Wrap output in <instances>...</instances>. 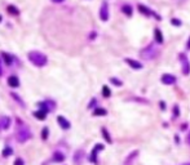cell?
Here are the masks:
<instances>
[{
    "mask_svg": "<svg viewBox=\"0 0 190 165\" xmlns=\"http://www.w3.org/2000/svg\"><path fill=\"white\" fill-rule=\"evenodd\" d=\"M57 121H58V124H60V126L62 129H70V126H71L70 121H67L63 116H57Z\"/></svg>",
    "mask_w": 190,
    "mask_h": 165,
    "instance_id": "obj_11",
    "label": "cell"
},
{
    "mask_svg": "<svg viewBox=\"0 0 190 165\" xmlns=\"http://www.w3.org/2000/svg\"><path fill=\"white\" fill-rule=\"evenodd\" d=\"M102 94H104V97H110L111 96V92H110V89H109V87H106V85L102 87Z\"/></svg>",
    "mask_w": 190,
    "mask_h": 165,
    "instance_id": "obj_21",
    "label": "cell"
},
{
    "mask_svg": "<svg viewBox=\"0 0 190 165\" xmlns=\"http://www.w3.org/2000/svg\"><path fill=\"white\" fill-rule=\"evenodd\" d=\"M11 94H12V97H13L14 99H16V101H17V102H19V105H21V106H22V107H25L24 102H22V101H21V99H19V98H18V97L16 96V93H11Z\"/></svg>",
    "mask_w": 190,
    "mask_h": 165,
    "instance_id": "obj_27",
    "label": "cell"
},
{
    "mask_svg": "<svg viewBox=\"0 0 190 165\" xmlns=\"http://www.w3.org/2000/svg\"><path fill=\"white\" fill-rule=\"evenodd\" d=\"M126 61V63L128 64V66H131L132 68H136V70H140V68H142V64L140 63V62H137V61H135V60H131V58H126L124 60Z\"/></svg>",
    "mask_w": 190,
    "mask_h": 165,
    "instance_id": "obj_13",
    "label": "cell"
},
{
    "mask_svg": "<svg viewBox=\"0 0 190 165\" xmlns=\"http://www.w3.org/2000/svg\"><path fill=\"white\" fill-rule=\"evenodd\" d=\"M14 165H24V160H22V159H19V157H18V159L14 160Z\"/></svg>",
    "mask_w": 190,
    "mask_h": 165,
    "instance_id": "obj_29",
    "label": "cell"
},
{
    "mask_svg": "<svg viewBox=\"0 0 190 165\" xmlns=\"http://www.w3.org/2000/svg\"><path fill=\"white\" fill-rule=\"evenodd\" d=\"M65 160V155L62 154V152H54L53 154V161H56V163H62Z\"/></svg>",
    "mask_w": 190,
    "mask_h": 165,
    "instance_id": "obj_17",
    "label": "cell"
},
{
    "mask_svg": "<svg viewBox=\"0 0 190 165\" xmlns=\"http://www.w3.org/2000/svg\"><path fill=\"white\" fill-rule=\"evenodd\" d=\"M110 81H111L114 85H116V87H122V85H123V83H122L120 80H118V79H115V77H111Z\"/></svg>",
    "mask_w": 190,
    "mask_h": 165,
    "instance_id": "obj_24",
    "label": "cell"
},
{
    "mask_svg": "<svg viewBox=\"0 0 190 165\" xmlns=\"http://www.w3.org/2000/svg\"><path fill=\"white\" fill-rule=\"evenodd\" d=\"M157 54H158V51L155 49L154 45H149L148 48H145L144 51L141 52V57H142L144 60H148V61H150V60H153V58H155Z\"/></svg>",
    "mask_w": 190,
    "mask_h": 165,
    "instance_id": "obj_3",
    "label": "cell"
},
{
    "mask_svg": "<svg viewBox=\"0 0 190 165\" xmlns=\"http://www.w3.org/2000/svg\"><path fill=\"white\" fill-rule=\"evenodd\" d=\"M189 49H190V38H189V40H188V45H186Z\"/></svg>",
    "mask_w": 190,
    "mask_h": 165,
    "instance_id": "obj_34",
    "label": "cell"
},
{
    "mask_svg": "<svg viewBox=\"0 0 190 165\" xmlns=\"http://www.w3.org/2000/svg\"><path fill=\"white\" fill-rule=\"evenodd\" d=\"M160 109H162V110L166 109V103H164V102H160Z\"/></svg>",
    "mask_w": 190,
    "mask_h": 165,
    "instance_id": "obj_32",
    "label": "cell"
},
{
    "mask_svg": "<svg viewBox=\"0 0 190 165\" xmlns=\"http://www.w3.org/2000/svg\"><path fill=\"white\" fill-rule=\"evenodd\" d=\"M182 165H190V163H186V164H182Z\"/></svg>",
    "mask_w": 190,
    "mask_h": 165,
    "instance_id": "obj_36",
    "label": "cell"
},
{
    "mask_svg": "<svg viewBox=\"0 0 190 165\" xmlns=\"http://www.w3.org/2000/svg\"><path fill=\"white\" fill-rule=\"evenodd\" d=\"M8 85H9V87H12V88H17L19 85L18 77L17 76H9L8 77Z\"/></svg>",
    "mask_w": 190,
    "mask_h": 165,
    "instance_id": "obj_15",
    "label": "cell"
},
{
    "mask_svg": "<svg viewBox=\"0 0 190 165\" xmlns=\"http://www.w3.org/2000/svg\"><path fill=\"white\" fill-rule=\"evenodd\" d=\"M154 38H155V41L158 44H162L163 43V35H162V31L159 28H155L154 30Z\"/></svg>",
    "mask_w": 190,
    "mask_h": 165,
    "instance_id": "obj_16",
    "label": "cell"
},
{
    "mask_svg": "<svg viewBox=\"0 0 190 165\" xmlns=\"http://www.w3.org/2000/svg\"><path fill=\"white\" fill-rule=\"evenodd\" d=\"M83 159H84V151L83 150H78V151L75 152V155H74V163L76 165H80L82 161H83Z\"/></svg>",
    "mask_w": 190,
    "mask_h": 165,
    "instance_id": "obj_10",
    "label": "cell"
},
{
    "mask_svg": "<svg viewBox=\"0 0 190 165\" xmlns=\"http://www.w3.org/2000/svg\"><path fill=\"white\" fill-rule=\"evenodd\" d=\"M186 143H188V145H190V132H189L188 137H186Z\"/></svg>",
    "mask_w": 190,
    "mask_h": 165,
    "instance_id": "obj_31",
    "label": "cell"
},
{
    "mask_svg": "<svg viewBox=\"0 0 190 165\" xmlns=\"http://www.w3.org/2000/svg\"><path fill=\"white\" fill-rule=\"evenodd\" d=\"M101 150H104V145H101V143L96 145V147H94V148L92 150V152H91L89 161H92V163H94V164H97V154H98V151H101Z\"/></svg>",
    "mask_w": 190,
    "mask_h": 165,
    "instance_id": "obj_5",
    "label": "cell"
},
{
    "mask_svg": "<svg viewBox=\"0 0 190 165\" xmlns=\"http://www.w3.org/2000/svg\"><path fill=\"white\" fill-rule=\"evenodd\" d=\"M41 137H43V139H47V138H48V128H44V129H43Z\"/></svg>",
    "mask_w": 190,
    "mask_h": 165,
    "instance_id": "obj_26",
    "label": "cell"
},
{
    "mask_svg": "<svg viewBox=\"0 0 190 165\" xmlns=\"http://www.w3.org/2000/svg\"><path fill=\"white\" fill-rule=\"evenodd\" d=\"M52 2H53V3H62L63 0H52Z\"/></svg>",
    "mask_w": 190,
    "mask_h": 165,
    "instance_id": "obj_33",
    "label": "cell"
},
{
    "mask_svg": "<svg viewBox=\"0 0 190 165\" xmlns=\"http://www.w3.org/2000/svg\"><path fill=\"white\" fill-rule=\"evenodd\" d=\"M123 12H124V14H127L128 17H131L132 16V8H131L129 5H123Z\"/></svg>",
    "mask_w": 190,
    "mask_h": 165,
    "instance_id": "obj_20",
    "label": "cell"
},
{
    "mask_svg": "<svg viewBox=\"0 0 190 165\" xmlns=\"http://www.w3.org/2000/svg\"><path fill=\"white\" fill-rule=\"evenodd\" d=\"M11 126V118L2 116L0 118V129H8Z\"/></svg>",
    "mask_w": 190,
    "mask_h": 165,
    "instance_id": "obj_12",
    "label": "cell"
},
{
    "mask_svg": "<svg viewBox=\"0 0 190 165\" xmlns=\"http://www.w3.org/2000/svg\"><path fill=\"white\" fill-rule=\"evenodd\" d=\"M47 110H44V109H40L39 111H35L34 112V116L36 118V119H39V120H44L45 118H47Z\"/></svg>",
    "mask_w": 190,
    "mask_h": 165,
    "instance_id": "obj_14",
    "label": "cell"
},
{
    "mask_svg": "<svg viewBox=\"0 0 190 165\" xmlns=\"http://www.w3.org/2000/svg\"><path fill=\"white\" fill-rule=\"evenodd\" d=\"M137 156H138V150H135V151H132L128 156H127V159L124 160V165H132L133 161L137 159Z\"/></svg>",
    "mask_w": 190,
    "mask_h": 165,
    "instance_id": "obj_8",
    "label": "cell"
},
{
    "mask_svg": "<svg viewBox=\"0 0 190 165\" xmlns=\"http://www.w3.org/2000/svg\"><path fill=\"white\" fill-rule=\"evenodd\" d=\"M100 18L102 21H107L109 19V5L106 2L102 3L101 9H100Z\"/></svg>",
    "mask_w": 190,
    "mask_h": 165,
    "instance_id": "obj_6",
    "label": "cell"
},
{
    "mask_svg": "<svg viewBox=\"0 0 190 165\" xmlns=\"http://www.w3.org/2000/svg\"><path fill=\"white\" fill-rule=\"evenodd\" d=\"M138 9H140V12H141L142 14H145V16H154V17H157L158 19L160 18L159 16H157V14H155L154 12H151L149 8H146V6H145V5H142V4L138 5Z\"/></svg>",
    "mask_w": 190,
    "mask_h": 165,
    "instance_id": "obj_9",
    "label": "cell"
},
{
    "mask_svg": "<svg viewBox=\"0 0 190 165\" xmlns=\"http://www.w3.org/2000/svg\"><path fill=\"white\" fill-rule=\"evenodd\" d=\"M107 112H106V110L105 109H101V107H98V109H96L93 111V115L94 116H105Z\"/></svg>",
    "mask_w": 190,
    "mask_h": 165,
    "instance_id": "obj_18",
    "label": "cell"
},
{
    "mask_svg": "<svg viewBox=\"0 0 190 165\" xmlns=\"http://www.w3.org/2000/svg\"><path fill=\"white\" fill-rule=\"evenodd\" d=\"M179 115H180V109H179V106L176 105L173 107V118H177Z\"/></svg>",
    "mask_w": 190,
    "mask_h": 165,
    "instance_id": "obj_25",
    "label": "cell"
},
{
    "mask_svg": "<svg viewBox=\"0 0 190 165\" xmlns=\"http://www.w3.org/2000/svg\"><path fill=\"white\" fill-rule=\"evenodd\" d=\"M3 58L5 61L6 64H12V57L9 54H6V53H3Z\"/></svg>",
    "mask_w": 190,
    "mask_h": 165,
    "instance_id": "obj_23",
    "label": "cell"
},
{
    "mask_svg": "<svg viewBox=\"0 0 190 165\" xmlns=\"http://www.w3.org/2000/svg\"><path fill=\"white\" fill-rule=\"evenodd\" d=\"M19 125L17 126V141L19 143H25L27 139H30L31 138V132L27 129V126L22 123L21 120H17Z\"/></svg>",
    "mask_w": 190,
    "mask_h": 165,
    "instance_id": "obj_2",
    "label": "cell"
},
{
    "mask_svg": "<svg viewBox=\"0 0 190 165\" xmlns=\"http://www.w3.org/2000/svg\"><path fill=\"white\" fill-rule=\"evenodd\" d=\"M27 58H28V61H30L32 64H35V66H38V67L45 66L47 62H48L45 54H44V53H41V52H38V51L28 52Z\"/></svg>",
    "mask_w": 190,
    "mask_h": 165,
    "instance_id": "obj_1",
    "label": "cell"
},
{
    "mask_svg": "<svg viewBox=\"0 0 190 165\" xmlns=\"http://www.w3.org/2000/svg\"><path fill=\"white\" fill-rule=\"evenodd\" d=\"M101 132H102V134H104V138L106 139L107 143H113V139L110 138V134H109V132L106 130L105 128H102V130H101Z\"/></svg>",
    "mask_w": 190,
    "mask_h": 165,
    "instance_id": "obj_19",
    "label": "cell"
},
{
    "mask_svg": "<svg viewBox=\"0 0 190 165\" xmlns=\"http://www.w3.org/2000/svg\"><path fill=\"white\" fill-rule=\"evenodd\" d=\"M172 25H173V26H181V22H180L179 19H175V18H173V19H172Z\"/></svg>",
    "mask_w": 190,
    "mask_h": 165,
    "instance_id": "obj_30",
    "label": "cell"
},
{
    "mask_svg": "<svg viewBox=\"0 0 190 165\" xmlns=\"http://www.w3.org/2000/svg\"><path fill=\"white\" fill-rule=\"evenodd\" d=\"M8 10H11V13H13V14H17V13H18V10L14 8V6H12V5L8 6Z\"/></svg>",
    "mask_w": 190,
    "mask_h": 165,
    "instance_id": "obj_28",
    "label": "cell"
},
{
    "mask_svg": "<svg viewBox=\"0 0 190 165\" xmlns=\"http://www.w3.org/2000/svg\"><path fill=\"white\" fill-rule=\"evenodd\" d=\"M13 154V150L11 148V147H5L4 150H3V156L4 157H8L9 155H12Z\"/></svg>",
    "mask_w": 190,
    "mask_h": 165,
    "instance_id": "obj_22",
    "label": "cell"
},
{
    "mask_svg": "<svg viewBox=\"0 0 190 165\" xmlns=\"http://www.w3.org/2000/svg\"><path fill=\"white\" fill-rule=\"evenodd\" d=\"M160 80H162V83L166 84V85H172V84L176 83V77H175L173 75H171V74H164Z\"/></svg>",
    "mask_w": 190,
    "mask_h": 165,
    "instance_id": "obj_7",
    "label": "cell"
},
{
    "mask_svg": "<svg viewBox=\"0 0 190 165\" xmlns=\"http://www.w3.org/2000/svg\"><path fill=\"white\" fill-rule=\"evenodd\" d=\"M2 74H3V71H2V67H0V76H2Z\"/></svg>",
    "mask_w": 190,
    "mask_h": 165,
    "instance_id": "obj_35",
    "label": "cell"
},
{
    "mask_svg": "<svg viewBox=\"0 0 190 165\" xmlns=\"http://www.w3.org/2000/svg\"><path fill=\"white\" fill-rule=\"evenodd\" d=\"M180 60L182 61V74H184V75H189L190 74V63H189V60L186 58V56L184 53L180 54Z\"/></svg>",
    "mask_w": 190,
    "mask_h": 165,
    "instance_id": "obj_4",
    "label": "cell"
}]
</instances>
